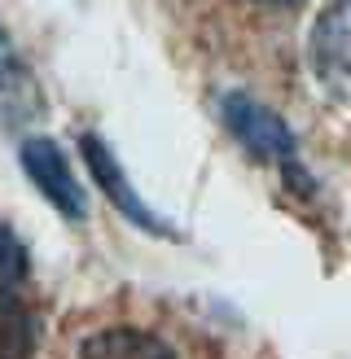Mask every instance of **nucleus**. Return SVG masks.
I'll return each instance as SVG.
<instances>
[{
  "instance_id": "1",
  "label": "nucleus",
  "mask_w": 351,
  "mask_h": 359,
  "mask_svg": "<svg viewBox=\"0 0 351 359\" xmlns=\"http://www.w3.org/2000/svg\"><path fill=\"white\" fill-rule=\"evenodd\" d=\"M220 114L228 123V132L241 140V149H251L255 158H263V163H277L290 180H303L298 149H294V132L268 110V105H259L251 97H224Z\"/></svg>"
},
{
  "instance_id": "2",
  "label": "nucleus",
  "mask_w": 351,
  "mask_h": 359,
  "mask_svg": "<svg viewBox=\"0 0 351 359\" xmlns=\"http://www.w3.org/2000/svg\"><path fill=\"white\" fill-rule=\"evenodd\" d=\"M312 66L333 97L351 101V0H329L312 27Z\"/></svg>"
},
{
  "instance_id": "3",
  "label": "nucleus",
  "mask_w": 351,
  "mask_h": 359,
  "mask_svg": "<svg viewBox=\"0 0 351 359\" xmlns=\"http://www.w3.org/2000/svg\"><path fill=\"white\" fill-rule=\"evenodd\" d=\"M22 167H27V175H31V184L40 189L48 202L66 215V219H84V215H88V202H84L79 180H75V171H70L66 154L53 145L48 136H31L27 145H22Z\"/></svg>"
},
{
  "instance_id": "4",
  "label": "nucleus",
  "mask_w": 351,
  "mask_h": 359,
  "mask_svg": "<svg viewBox=\"0 0 351 359\" xmlns=\"http://www.w3.org/2000/svg\"><path fill=\"white\" fill-rule=\"evenodd\" d=\"M79 149H84V163H88V171H93V175H97V184L105 189V197H110V202H114L123 215H128L132 224H140L145 232H158V237H176V232H171V224H163V219H158V215H154V210H150V206L136 197V189L128 184V175H123V167L114 163V154L105 149L97 136H84V145H79Z\"/></svg>"
},
{
  "instance_id": "5",
  "label": "nucleus",
  "mask_w": 351,
  "mask_h": 359,
  "mask_svg": "<svg viewBox=\"0 0 351 359\" xmlns=\"http://www.w3.org/2000/svg\"><path fill=\"white\" fill-rule=\"evenodd\" d=\"M79 359H176V351L145 329H101L79 346Z\"/></svg>"
},
{
  "instance_id": "6",
  "label": "nucleus",
  "mask_w": 351,
  "mask_h": 359,
  "mask_svg": "<svg viewBox=\"0 0 351 359\" xmlns=\"http://www.w3.org/2000/svg\"><path fill=\"white\" fill-rule=\"evenodd\" d=\"M35 320L13 285H0V359H31Z\"/></svg>"
},
{
  "instance_id": "7",
  "label": "nucleus",
  "mask_w": 351,
  "mask_h": 359,
  "mask_svg": "<svg viewBox=\"0 0 351 359\" xmlns=\"http://www.w3.org/2000/svg\"><path fill=\"white\" fill-rule=\"evenodd\" d=\"M22 280H27V250L13 237V228L0 224V285L22 290Z\"/></svg>"
},
{
  "instance_id": "8",
  "label": "nucleus",
  "mask_w": 351,
  "mask_h": 359,
  "mask_svg": "<svg viewBox=\"0 0 351 359\" xmlns=\"http://www.w3.org/2000/svg\"><path fill=\"white\" fill-rule=\"evenodd\" d=\"M259 5H272V9H290V5H298V0H259Z\"/></svg>"
}]
</instances>
